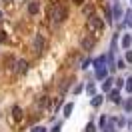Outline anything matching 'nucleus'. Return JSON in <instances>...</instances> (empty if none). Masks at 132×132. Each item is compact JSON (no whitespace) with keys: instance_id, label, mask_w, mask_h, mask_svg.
<instances>
[{"instance_id":"15","label":"nucleus","mask_w":132,"mask_h":132,"mask_svg":"<svg viewBox=\"0 0 132 132\" xmlns=\"http://www.w3.org/2000/svg\"><path fill=\"white\" fill-rule=\"evenodd\" d=\"M84 90H86L88 96H94V94H96V84H94V82H88L86 86H84Z\"/></svg>"},{"instance_id":"29","label":"nucleus","mask_w":132,"mask_h":132,"mask_svg":"<svg viewBox=\"0 0 132 132\" xmlns=\"http://www.w3.org/2000/svg\"><path fill=\"white\" fill-rule=\"evenodd\" d=\"M32 132H46V128H44V126H34Z\"/></svg>"},{"instance_id":"31","label":"nucleus","mask_w":132,"mask_h":132,"mask_svg":"<svg viewBox=\"0 0 132 132\" xmlns=\"http://www.w3.org/2000/svg\"><path fill=\"white\" fill-rule=\"evenodd\" d=\"M6 40H8V36H6L4 32H0V44H2V42H6Z\"/></svg>"},{"instance_id":"13","label":"nucleus","mask_w":132,"mask_h":132,"mask_svg":"<svg viewBox=\"0 0 132 132\" xmlns=\"http://www.w3.org/2000/svg\"><path fill=\"white\" fill-rule=\"evenodd\" d=\"M72 110H74V102H68V104H64V108H62V114H64V118H68V116L72 114Z\"/></svg>"},{"instance_id":"8","label":"nucleus","mask_w":132,"mask_h":132,"mask_svg":"<svg viewBox=\"0 0 132 132\" xmlns=\"http://www.w3.org/2000/svg\"><path fill=\"white\" fill-rule=\"evenodd\" d=\"M102 102H104V96H102V94H94V96H92V100H90V106H92V108H98Z\"/></svg>"},{"instance_id":"10","label":"nucleus","mask_w":132,"mask_h":132,"mask_svg":"<svg viewBox=\"0 0 132 132\" xmlns=\"http://www.w3.org/2000/svg\"><path fill=\"white\" fill-rule=\"evenodd\" d=\"M96 78H98V80H106V78H108L106 66H100V68H96Z\"/></svg>"},{"instance_id":"19","label":"nucleus","mask_w":132,"mask_h":132,"mask_svg":"<svg viewBox=\"0 0 132 132\" xmlns=\"http://www.w3.org/2000/svg\"><path fill=\"white\" fill-rule=\"evenodd\" d=\"M124 88H126L128 94H132V76H128V78L124 80Z\"/></svg>"},{"instance_id":"24","label":"nucleus","mask_w":132,"mask_h":132,"mask_svg":"<svg viewBox=\"0 0 132 132\" xmlns=\"http://www.w3.org/2000/svg\"><path fill=\"white\" fill-rule=\"evenodd\" d=\"M124 60H126L128 64H132V50H130V48L126 50V56H124Z\"/></svg>"},{"instance_id":"14","label":"nucleus","mask_w":132,"mask_h":132,"mask_svg":"<svg viewBox=\"0 0 132 132\" xmlns=\"http://www.w3.org/2000/svg\"><path fill=\"white\" fill-rule=\"evenodd\" d=\"M92 14H94V8H92L90 4H84V6H82V16L84 18H90Z\"/></svg>"},{"instance_id":"28","label":"nucleus","mask_w":132,"mask_h":132,"mask_svg":"<svg viewBox=\"0 0 132 132\" xmlns=\"http://www.w3.org/2000/svg\"><path fill=\"white\" fill-rule=\"evenodd\" d=\"M82 88H84V84H78V86H74V94H80V92H82Z\"/></svg>"},{"instance_id":"21","label":"nucleus","mask_w":132,"mask_h":132,"mask_svg":"<svg viewBox=\"0 0 132 132\" xmlns=\"http://www.w3.org/2000/svg\"><path fill=\"white\" fill-rule=\"evenodd\" d=\"M46 102H48V96H40V100L36 102V108H44V106H46Z\"/></svg>"},{"instance_id":"7","label":"nucleus","mask_w":132,"mask_h":132,"mask_svg":"<svg viewBox=\"0 0 132 132\" xmlns=\"http://www.w3.org/2000/svg\"><path fill=\"white\" fill-rule=\"evenodd\" d=\"M38 10H40V2L38 0H30L28 2V14L34 16V14H38Z\"/></svg>"},{"instance_id":"18","label":"nucleus","mask_w":132,"mask_h":132,"mask_svg":"<svg viewBox=\"0 0 132 132\" xmlns=\"http://www.w3.org/2000/svg\"><path fill=\"white\" fill-rule=\"evenodd\" d=\"M26 60H18L16 62V72H20V74H22V72H26Z\"/></svg>"},{"instance_id":"30","label":"nucleus","mask_w":132,"mask_h":132,"mask_svg":"<svg viewBox=\"0 0 132 132\" xmlns=\"http://www.w3.org/2000/svg\"><path fill=\"white\" fill-rule=\"evenodd\" d=\"M124 124H126V118H124V116H120V118H118V126H120V128H122Z\"/></svg>"},{"instance_id":"11","label":"nucleus","mask_w":132,"mask_h":132,"mask_svg":"<svg viewBox=\"0 0 132 132\" xmlns=\"http://www.w3.org/2000/svg\"><path fill=\"white\" fill-rule=\"evenodd\" d=\"M112 86H114V78L108 76L106 80H102V90H104V92H110V90H112Z\"/></svg>"},{"instance_id":"9","label":"nucleus","mask_w":132,"mask_h":132,"mask_svg":"<svg viewBox=\"0 0 132 132\" xmlns=\"http://www.w3.org/2000/svg\"><path fill=\"white\" fill-rule=\"evenodd\" d=\"M120 44H122L124 50H128L132 46V34H122V42H120Z\"/></svg>"},{"instance_id":"1","label":"nucleus","mask_w":132,"mask_h":132,"mask_svg":"<svg viewBox=\"0 0 132 132\" xmlns=\"http://www.w3.org/2000/svg\"><path fill=\"white\" fill-rule=\"evenodd\" d=\"M48 18L54 24H62L66 18H68V8L62 6V4H52L50 10H48Z\"/></svg>"},{"instance_id":"6","label":"nucleus","mask_w":132,"mask_h":132,"mask_svg":"<svg viewBox=\"0 0 132 132\" xmlns=\"http://www.w3.org/2000/svg\"><path fill=\"white\" fill-rule=\"evenodd\" d=\"M122 16H124V10H122V6L116 2L114 8H112V20H122Z\"/></svg>"},{"instance_id":"27","label":"nucleus","mask_w":132,"mask_h":132,"mask_svg":"<svg viewBox=\"0 0 132 132\" xmlns=\"http://www.w3.org/2000/svg\"><path fill=\"white\" fill-rule=\"evenodd\" d=\"M98 126H100V128H104V126H106V116H100V122H98Z\"/></svg>"},{"instance_id":"34","label":"nucleus","mask_w":132,"mask_h":132,"mask_svg":"<svg viewBox=\"0 0 132 132\" xmlns=\"http://www.w3.org/2000/svg\"><path fill=\"white\" fill-rule=\"evenodd\" d=\"M72 2H76V4H84V0H72Z\"/></svg>"},{"instance_id":"20","label":"nucleus","mask_w":132,"mask_h":132,"mask_svg":"<svg viewBox=\"0 0 132 132\" xmlns=\"http://www.w3.org/2000/svg\"><path fill=\"white\" fill-rule=\"evenodd\" d=\"M124 24L132 28V10H128V12H126V16H124Z\"/></svg>"},{"instance_id":"23","label":"nucleus","mask_w":132,"mask_h":132,"mask_svg":"<svg viewBox=\"0 0 132 132\" xmlns=\"http://www.w3.org/2000/svg\"><path fill=\"white\" fill-rule=\"evenodd\" d=\"M102 132H118V130L114 128V124H106V126L102 128Z\"/></svg>"},{"instance_id":"32","label":"nucleus","mask_w":132,"mask_h":132,"mask_svg":"<svg viewBox=\"0 0 132 132\" xmlns=\"http://www.w3.org/2000/svg\"><path fill=\"white\" fill-rule=\"evenodd\" d=\"M60 130H62V126H60V124H56V126H54V128H52L50 132H60Z\"/></svg>"},{"instance_id":"35","label":"nucleus","mask_w":132,"mask_h":132,"mask_svg":"<svg viewBox=\"0 0 132 132\" xmlns=\"http://www.w3.org/2000/svg\"><path fill=\"white\" fill-rule=\"evenodd\" d=\"M130 4H132V0H130Z\"/></svg>"},{"instance_id":"22","label":"nucleus","mask_w":132,"mask_h":132,"mask_svg":"<svg viewBox=\"0 0 132 132\" xmlns=\"http://www.w3.org/2000/svg\"><path fill=\"white\" fill-rule=\"evenodd\" d=\"M84 130H86V132H96V124H94V122H88Z\"/></svg>"},{"instance_id":"16","label":"nucleus","mask_w":132,"mask_h":132,"mask_svg":"<svg viewBox=\"0 0 132 132\" xmlns=\"http://www.w3.org/2000/svg\"><path fill=\"white\" fill-rule=\"evenodd\" d=\"M12 116H14V120H22V116H24L22 108H20V106H14V108H12Z\"/></svg>"},{"instance_id":"5","label":"nucleus","mask_w":132,"mask_h":132,"mask_svg":"<svg viewBox=\"0 0 132 132\" xmlns=\"http://www.w3.org/2000/svg\"><path fill=\"white\" fill-rule=\"evenodd\" d=\"M108 98H110V102H114V104H122V96H120V92L116 90V88H112V90L108 92Z\"/></svg>"},{"instance_id":"33","label":"nucleus","mask_w":132,"mask_h":132,"mask_svg":"<svg viewBox=\"0 0 132 132\" xmlns=\"http://www.w3.org/2000/svg\"><path fill=\"white\" fill-rule=\"evenodd\" d=\"M2 20H4V12L0 10V22H2Z\"/></svg>"},{"instance_id":"25","label":"nucleus","mask_w":132,"mask_h":132,"mask_svg":"<svg viewBox=\"0 0 132 132\" xmlns=\"http://www.w3.org/2000/svg\"><path fill=\"white\" fill-rule=\"evenodd\" d=\"M116 68H120V70H122V68H126V60H122V58H118V62H116Z\"/></svg>"},{"instance_id":"2","label":"nucleus","mask_w":132,"mask_h":132,"mask_svg":"<svg viewBox=\"0 0 132 132\" xmlns=\"http://www.w3.org/2000/svg\"><path fill=\"white\" fill-rule=\"evenodd\" d=\"M86 28L94 34H102V30H104V20H102L98 14H92V16L86 20Z\"/></svg>"},{"instance_id":"3","label":"nucleus","mask_w":132,"mask_h":132,"mask_svg":"<svg viewBox=\"0 0 132 132\" xmlns=\"http://www.w3.org/2000/svg\"><path fill=\"white\" fill-rule=\"evenodd\" d=\"M80 46H82L86 52H90V50L94 48V38H92V36H84L82 42H80Z\"/></svg>"},{"instance_id":"12","label":"nucleus","mask_w":132,"mask_h":132,"mask_svg":"<svg viewBox=\"0 0 132 132\" xmlns=\"http://www.w3.org/2000/svg\"><path fill=\"white\" fill-rule=\"evenodd\" d=\"M122 108H124L126 114H132V96L126 98V100H122Z\"/></svg>"},{"instance_id":"4","label":"nucleus","mask_w":132,"mask_h":132,"mask_svg":"<svg viewBox=\"0 0 132 132\" xmlns=\"http://www.w3.org/2000/svg\"><path fill=\"white\" fill-rule=\"evenodd\" d=\"M34 52H44V38H42L40 34H36V38H34Z\"/></svg>"},{"instance_id":"26","label":"nucleus","mask_w":132,"mask_h":132,"mask_svg":"<svg viewBox=\"0 0 132 132\" xmlns=\"http://www.w3.org/2000/svg\"><path fill=\"white\" fill-rule=\"evenodd\" d=\"M114 82H116V90H120V88L124 86V80H122V78H116Z\"/></svg>"},{"instance_id":"17","label":"nucleus","mask_w":132,"mask_h":132,"mask_svg":"<svg viewBox=\"0 0 132 132\" xmlns=\"http://www.w3.org/2000/svg\"><path fill=\"white\" fill-rule=\"evenodd\" d=\"M92 64H94V68H100V66H106V54H102L100 58H96V60H94Z\"/></svg>"}]
</instances>
